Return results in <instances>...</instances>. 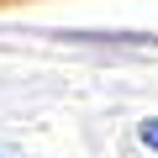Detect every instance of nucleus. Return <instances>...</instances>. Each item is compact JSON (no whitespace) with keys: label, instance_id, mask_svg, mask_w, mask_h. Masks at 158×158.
Returning a JSON list of instances; mask_svg holds the SVG:
<instances>
[{"label":"nucleus","instance_id":"nucleus-1","mask_svg":"<svg viewBox=\"0 0 158 158\" xmlns=\"http://www.w3.org/2000/svg\"><path fill=\"white\" fill-rule=\"evenodd\" d=\"M137 137H142V142H148V148L158 153V121H142V132H137Z\"/></svg>","mask_w":158,"mask_h":158}]
</instances>
